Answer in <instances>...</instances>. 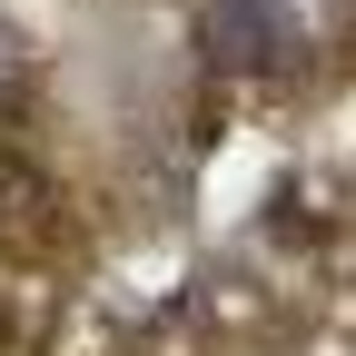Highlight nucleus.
<instances>
[{"mask_svg":"<svg viewBox=\"0 0 356 356\" xmlns=\"http://www.w3.org/2000/svg\"><path fill=\"white\" fill-rule=\"evenodd\" d=\"M198 50L218 70H287L297 60V20L277 0H208L198 10Z\"/></svg>","mask_w":356,"mask_h":356,"instance_id":"f257e3e1","label":"nucleus"}]
</instances>
